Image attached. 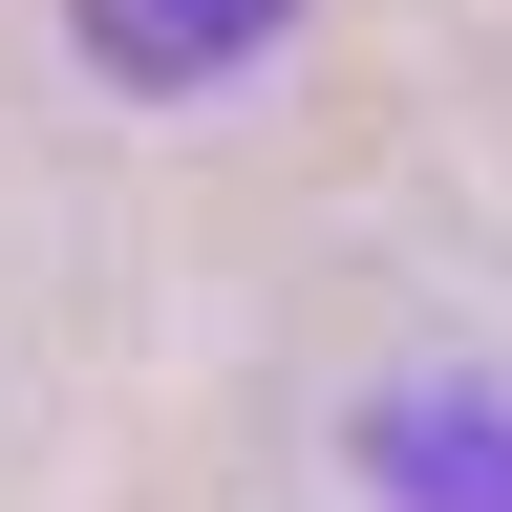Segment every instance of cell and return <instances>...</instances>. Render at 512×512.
Segmentation results:
<instances>
[{
    "instance_id": "6da1fadb",
    "label": "cell",
    "mask_w": 512,
    "mask_h": 512,
    "mask_svg": "<svg viewBox=\"0 0 512 512\" xmlns=\"http://www.w3.org/2000/svg\"><path fill=\"white\" fill-rule=\"evenodd\" d=\"M363 491H384V512H512V384H491V363L384 384V406H363Z\"/></svg>"
},
{
    "instance_id": "7a4b0ae2",
    "label": "cell",
    "mask_w": 512,
    "mask_h": 512,
    "mask_svg": "<svg viewBox=\"0 0 512 512\" xmlns=\"http://www.w3.org/2000/svg\"><path fill=\"white\" fill-rule=\"evenodd\" d=\"M64 22H86V64H107V86H235V64L278 43L299 0H64Z\"/></svg>"
}]
</instances>
